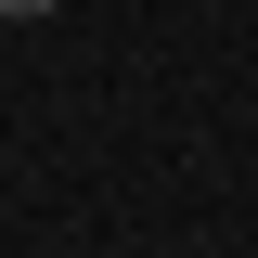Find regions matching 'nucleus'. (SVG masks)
I'll return each mask as SVG.
<instances>
[{"instance_id": "obj_1", "label": "nucleus", "mask_w": 258, "mask_h": 258, "mask_svg": "<svg viewBox=\"0 0 258 258\" xmlns=\"http://www.w3.org/2000/svg\"><path fill=\"white\" fill-rule=\"evenodd\" d=\"M26 13H52V0H0V26H26Z\"/></svg>"}]
</instances>
